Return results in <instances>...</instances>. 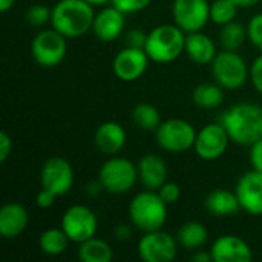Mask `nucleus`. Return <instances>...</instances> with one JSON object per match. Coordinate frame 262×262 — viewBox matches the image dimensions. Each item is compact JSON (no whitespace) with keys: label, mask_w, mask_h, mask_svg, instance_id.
<instances>
[{"label":"nucleus","mask_w":262,"mask_h":262,"mask_svg":"<svg viewBox=\"0 0 262 262\" xmlns=\"http://www.w3.org/2000/svg\"><path fill=\"white\" fill-rule=\"evenodd\" d=\"M230 140L239 146H253L262 138V107L255 103H238L220 118Z\"/></svg>","instance_id":"nucleus-1"},{"label":"nucleus","mask_w":262,"mask_h":262,"mask_svg":"<svg viewBox=\"0 0 262 262\" xmlns=\"http://www.w3.org/2000/svg\"><path fill=\"white\" fill-rule=\"evenodd\" d=\"M95 11L86 0H58L52 8L51 25L66 38H78L92 31Z\"/></svg>","instance_id":"nucleus-2"},{"label":"nucleus","mask_w":262,"mask_h":262,"mask_svg":"<svg viewBox=\"0 0 262 262\" xmlns=\"http://www.w3.org/2000/svg\"><path fill=\"white\" fill-rule=\"evenodd\" d=\"M144 51L155 63H172L186 51V32L177 25H160L147 34Z\"/></svg>","instance_id":"nucleus-3"},{"label":"nucleus","mask_w":262,"mask_h":262,"mask_svg":"<svg viewBox=\"0 0 262 262\" xmlns=\"http://www.w3.org/2000/svg\"><path fill=\"white\" fill-rule=\"evenodd\" d=\"M129 218L132 226L144 233L160 230L167 221V204L158 192L147 189L135 195L130 201Z\"/></svg>","instance_id":"nucleus-4"},{"label":"nucleus","mask_w":262,"mask_h":262,"mask_svg":"<svg viewBox=\"0 0 262 262\" xmlns=\"http://www.w3.org/2000/svg\"><path fill=\"white\" fill-rule=\"evenodd\" d=\"M138 180V167L130 160L115 155L106 160L98 172V181L103 190L114 195L130 192Z\"/></svg>","instance_id":"nucleus-5"},{"label":"nucleus","mask_w":262,"mask_h":262,"mask_svg":"<svg viewBox=\"0 0 262 262\" xmlns=\"http://www.w3.org/2000/svg\"><path fill=\"white\" fill-rule=\"evenodd\" d=\"M212 75L224 89H239L250 78V68L236 51L224 49L212 61Z\"/></svg>","instance_id":"nucleus-6"},{"label":"nucleus","mask_w":262,"mask_h":262,"mask_svg":"<svg viewBox=\"0 0 262 262\" xmlns=\"http://www.w3.org/2000/svg\"><path fill=\"white\" fill-rule=\"evenodd\" d=\"M68 52L66 37L58 31L43 29L37 32L31 43V55L35 63L43 68H55L58 66Z\"/></svg>","instance_id":"nucleus-7"},{"label":"nucleus","mask_w":262,"mask_h":262,"mask_svg":"<svg viewBox=\"0 0 262 262\" xmlns=\"http://www.w3.org/2000/svg\"><path fill=\"white\" fill-rule=\"evenodd\" d=\"M158 146L172 154H181L195 146L196 130L195 127L181 118H170L160 124L155 130Z\"/></svg>","instance_id":"nucleus-8"},{"label":"nucleus","mask_w":262,"mask_h":262,"mask_svg":"<svg viewBox=\"0 0 262 262\" xmlns=\"http://www.w3.org/2000/svg\"><path fill=\"white\" fill-rule=\"evenodd\" d=\"M61 229L72 243L81 244L94 238L98 229L97 215L83 204L71 206L61 216Z\"/></svg>","instance_id":"nucleus-9"},{"label":"nucleus","mask_w":262,"mask_h":262,"mask_svg":"<svg viewBox=\"0 0 262 262\" xmlns=\"http://www.w3.org/2000/svg\"><path fill=\"white\" fill-rule=\"evenodd\" d=\"M178 253V239L163 229L146 232L138 243V256L144 262H170Z\"/></svg>","instance_id":"nucleus-10"},{"label":"nucleus","mask_w":262,"mask_h":262,"mask_svg":"<svg viewBox=\"0 0 262 262\" xmlns=\"http://www.w3.org/2000/svg\"><path fill=\"white\" fill-rule=\"evenodd\" d=\"M175 25L186 34L198 32L206 28L210 20L209 0H175L172 5Z\"/></svg>","instance_id":"nucleus-11"},{"label":"nucleus","mask_w":262,"mask_h":262,"mask_svg":"<svg viewBox=\"0 0 262 262\" xmlns=\"http://www.w3.org/2000/svg\"><path fill=\"white\" fill-rule=\"evenodd\" d=\"M229 141L230 137L226 130V127L223 126V123H210L207 126H204L198 134H196V140H195V152L201 160L206 161H213L221 158L227 147H229Z\"/></svg>","instance_id":"nucleus-12"},{"label":"nucleus","mask_w":262,"mask_h":262,"mask_svg":"<svg viewBox=\"0 0 262 262\" xmlns=\"http://www.w3.org/2000/svg\"><path fill=\"white\" fill-rule=\"evenodd\" d=\"M40 181L43 189L51 190L57 196H63L74 186V169L68 160L61 157H52L45 161Z\"/></svg>","instance_id":"nucleus-13"},{"label":"nucleus","mask_w":262,"mask_h":262,"mask_svg":"<svg viewBox=\"0 0 262 262\" xmlns=\"http://www.w3.org/2000/svg\"><path fill=\"white\" fill-rule=\"evenodd\" d=\"M149 60L150 58L144 49L126 46L115 55L112 69L117 78L130 83L144 75V72L149 68Z\"/></svg>","instance_id":"nucleus-14"},{"label":"nucleus","mask_w":262,"mask_h":262,"mask_svg":"<svg viewBox=\"0 0 262 262\" xmlns=\"http://www.w3.org/2000/svg\"><path fill=\"white\" fill-rule=\"evenodd\" d=\"M241 209L253 216L262 215V172L252 169L244 173L235 189Z\"/></svg>","instance_id":"nucleus-15"},{"label":"nucleus","mask_w":262,"mask_h":262,"mask_svg":"<svg viewBox=\"0 0 262 262\" xmlns=\"http://www.w3.org/2000/svg\"><path fill=\"white\" fill-rule=\"evenodd\" d=\"M213 262H250L253 252L250 246L236 235H223L210 247Z\"/></svg>","instance_id":"nucleus-16"},{"label":"nucleus","mask_w":262,"mask_h":262,"mask_svg":"<svg viewBox=\"0 0 262 262\" xmlns=\"http://www.w3.org/2000/svg\"><path fill=\"white\" fill-rule=\"evenodd\" d=\"M124 12L112 6H103L98 12H95V18L92 23L94 35L101 41H114L117 40L124 29L126 18Z\"/></svg>","instance_id":"nucleus-17"},{"label":"nucleus","mask_w":262,"mask_h":262,"mask_svg":"<svg viewBox=\"0 0 262 262\" xmlns=\"http://www.w3.org/2000/svg\"><path fill=\"white\" fill-rule=\"evenodd\" d=\"M29 215L20 203H6L0 209V235L5 239L20 236L28 227Z\"/></svg>","instance_id":"nucleus-18"},{"label":"nucleus","mask_w":262,"mask_h":262,"mask_svg":"<svg viewBox=\"0 0 262 262\" xmlns=\"http://www.w3.org/2000/svg\"><path fill=\"white\" fill-rule=\"evenodd\" d=\"M94 143L101 154L114 157L126 144V130L117 121H106L97 127Z\"/></svg>","instance_id":"nucleus-19"},{"label":"nucleus","mask_w":262,"mask_h":262,"mask_svg":"<svg viewBox=\"0 0 262 262\" xmlns=\"http://www.w3.org/2000/svg\"><path fill=\"white\" fill-rule=\"evenodd\" d=\"M137 167L141 184L149 190H158L167 180V166L160 155H144L137 164Z\"/></svg>","instance_id":"nucleus-20"},{"label":"nucleus","mask_w":262,"mask_h":262,"mask_svg":"<svg viewBox=\"0 0 262 262\" xmlns=\"http://www.w3.org/2000/svg\"><path fill=\"white\" fill-rule=\"evenodd\" d=\"M206 210L216 216V218H226L236 215L241 209V203L238 200L236 192L227 190V189H215L212 190L204 201Z\"/></svg>","instance_id":"nucleus-21"},{"label":"nucleus","mask_w":262,"mask_h":262,"mask_svg":"<svg viewBox=\"0 0 262 262\" xmlns=\"http://www.w3.org/2000/svg\"><path fill=\"white\" fill-rule=\"evenodd\" d=\"M184 52L196 64H212L213 58L218 54L213 40L201 31L186 34V51Z\"/></svg>","instance_id":"nucleus-22"},{"label":"nucleus","mask_w":262,"mask_h":262,"mask_svg":"<svg viewBox=\"0 0 262 262\" xmlns=\"http://www.w3.org/2000/svg\"><path fill=\"white\" fill-rule=\"evenodd\" d=\"M178 244L183 246L187 250H196L201 249L207 239H209V232L206 229V226L203 223L198 221H189L186 224H183L178 230L177 235Z\"/></svg>","instance_id":"nucleus-23"},{"label":"nucleus","mask_w":262,"mask_h":262,"mask_svg":"<svg viewBox=\"0 0 262 262\" xmlns=\"http://www.w3.org/2000/svg\"><path fill=\"white\" fill-rule=\"evenodd\" d=\"M78 246V259L81 262H109L114 258L112 247L106 241L95 236Z\"/></svg>","instance_id":"nucleus-24"},{"label":"nucleus","mask_w":262,"mask_h":262,"mask_svg":"<svg viewBox=\"0 0 262 262\" xmlns=\"http://www.w3.org/2000/svg\"><path fill=\"white\" fill-rule=\"evenodd\" d=\"M224 88L215 83H203L193 89L192 100L201 109H216L224 100Z\"/></svg>","instance_id":"nucleus-25"},{"label":"nucleus","mask_w":262,"mask_h":262,"mask_svg":"<svg viewBox=\"0 0 262 262\" xmlns=\"http://www.w3.org/2000/svg\"><path fill=\"white\" fill-rule=\"evenodd\" d=\"M132 121L137 127L147 132H155L163 123L160 111L150 103H138L132 109Z\"/></svg>","instance_id":"nucleus-26"},{"label":"nucleus","mask_w":262,"mask_h":262,"mask_svg":"<svg viewBox=\"0 0 262 262\" xmlns=\"http://www.w3.org/2000/svg\"><path fill=\"white\" fill-rule=\"evenodd\" d=\"M69 241L71 239L68 238V235L64 233V230L61 227L60 229H48L40 235L38 246L45 255L58 256L68 249Z\"/></svg>","instance_id":"nucleus-27"},{"label":"nucleus","mask_w":262,"mask_h":262,"mask_svg":"<svg viewBox=\"0 0 262 262\" xmlns=\"http://www.w3.org/2000/svg\"><path fill=\"white\" fill-rule=\"evenodd\" d=\"M246 38H249L247 28L243 23H239V21L233 20V21L226 23V25L221 26L220 41H221V45H223L224 49L238 51L244 45Z\"/></svg>","instance_id":"nucleus-28"},{"label":"nucleus","mask_w":262,"mask_h":262,"mask_svg":"<svg viewBox=\"0 0 262 262\" xmlns=\"http://www.w3.org/2000/svg\"><path fill=\"white\" fill-rule=\"evenodd\" d=\"M238 6L232 0H212L210 3V20L220 26L235 20Z\"/></svg>","instance_id":"nucleus-29"},{"label":"nucleus","mask_w":262,"mask_h":262,"mask_svg":"<svg viewBox=\"0 0 262 262\" xmlns=\"http://www.w3.org/2000/svg\"><path fill=\"white\" fill-rule=\"evenodd\" d=\"M51 17H52V9H49L46 5H41V3L32 5L26 11V20L34 28H40L46 25L48 21H51Z\"/></svg>","instance_id":"nucleus-30"},{"label":"nucleus","mask_w":262,"mask_h":262,"mask_svg":"<svg viewBox=\"0 0 262 262\" xmlns=\"http://www.w3.org/2000/svg\"><path fill=\"white\" fill-rule=\"evenodd\" d=\"M247 35L250 43L262 52V12L250 18L247 25Z\"/></svg>","instance_id":"nucleus-31"},{"label":"nucleus","mask_w":262,"mask_h":262,"mask_svg":"<svg viewBox=\"0 0 262 262\" xmlns=\"http://www.w3.org/2000/svg\"><path fill=\"white\" fill-rule=\"evenodd\" d=\"M150 2L152 0H111V5H114L124 14H135L146 9Z\"/></svg>","instance_id":"nucleus-32"},{"label":"nucleus","mask_w":262,"mask_h":262,"mask_svg":"<svg viewBox=\"0 0 262 262\" xmlns=\"http://www.w3.org/2000/svg\"><path fill=\"white\" fill-rule=\"evenodd\" d=\"M157 192L160 193V196L163 198V201L167 206L169 204H175L180 200V196H181V189H180V186L177 183H167L166 181Z\"/></svg>","instance_id":"nucleus-33"},{"label":"nucleus","mask_w":262,"mask_h":262,"mask_svg":"<svg viewBox=\"0 0 262 262\" xmlns=\"http://www.w3.org/2000/svg\"><path fill=\"white\" fill-rule=\"evenodd\" d=\"M146 40H147V34H146L144 31H141L140 28L127 31L126 35H124L126 46H129V48H140V49H144Z\"/></svg>","instance_id":"nucleus-34"},{"label":"nucleus","mask_w":262,"mask_h":262,"mask_svg":"<svg viewBox=\"0 0 262 262\" xmlns=\"http://www.w3.org/2000/svg\"><path fill=\"white\" fill-rule=\"evenodd\" d=\"M250 80L255 89L262 95V54L258 55L250 66Z\"/></svg>","instance_id":"nucleus-35"},{"label":"nucleus","mask_w":262,"mask_h":262,"mask_svg":"<svg viewBox=\"0 0 262 262\" xmlns=\"http://www.w3.org/2000/svg\"><path fill=\"white\" fill-rule=\"evenodd\" d=\"M57 198H58V196H57L55 193H52L51 190L41 187V190H40V192L37 193V196H35V204H37L40 209H49V207L54 206V203H55Z\"/></svg>","instance_id":"nucleus-36"},{"label":"nucleus","mask_w":262,"mask_h":262,"mask_svg":"<svg viewBox=\"0 0 262 262\" xmlns=\"http://www.w3.org/2000/svg\"><path fill=\"white\" fill-rule=\"evenodd\" d=\"M250 164L252 169L262 172V138L250 146Z\"/></svg>","instance_id":"nucleus-37"},{"label":"nucleus","mask_w":262,"mask_h":262,"mask_svg":"<svg viewBox=\"0 0 262 262\" xmlns=\"http://www.w3.org/2000/svg\"><path fill=\"white\" fill-rule=\"evenodd\" d=\"M12 152V140L6 132H0V163H5Z\"/></svg>","instance_id":"nucleus-38"},{"label":"nucleus","mask_w":262,"mask_h":262,"mask_svg":"<svg viewBox=\"0 0 262 262\" xmlns=\"http://www.w3.org/2000/svg\"><path fill=\"white\" fill-rule=\"evenodd\" d=\"M114 235L118 241H129L132 238V229L127 224H118L114 230Z\"/></svg>","instance_id":"nucleus-39"},{"label":"nucleus","mask_w":262,"mask_h":262,"mask_svg":"<svg viewBox=\"0 0 262 262\" xmlns=\"http://www.w3.org/2000/svg\"><path fill=\"white\" fill-rule=\"evenodd\" d=\"M192 261L210 262V261H213V259H212V255H210V252H198V253H195V255L192 256Z\"/></svg>","instance_id":"nucleus-40"},{"label":"nucleus","mask_w":262,"mask_h":262,"mask_svg":"<svg viewBox=\"0 0 262 262\" xmlns=\"http://www.w3.org/2000/svg\"><path fill=\"white\" fill-rule=\"evenodd\" d=\"M238 8H252L255 5H258L261 0H232Z\"/></svg>","instance_id":"nucleus-41"},{"label":"nucleus","mask_w":262,"mask_h":262,"mask_svg":"<svg viewBox=\"0 0 262 262\" xmlns=\"http://www.w3.org/2000/svg\"><path fill=\"white\" fill-rule=\"evenodd\" d=\"M14 3H15V0H0V11L2 12L9 11L14 6Z\"/></svg>","instance_id":"nucleus-42"},{"label":"nucleus","mask_w":262,"mask_h":262,"mask_svg":"<svg viewBox=\"0 0 262 262\" xmlns=\"http://www.w3.org/2000/svg\"><path fill=\"white\" fill-rule=\"evenodd\" d=\"M88 3H91L92 6H106L107 3H111V0H86Z\"/></svg>","instance_id":"nucleus-43"}]
</instances>
